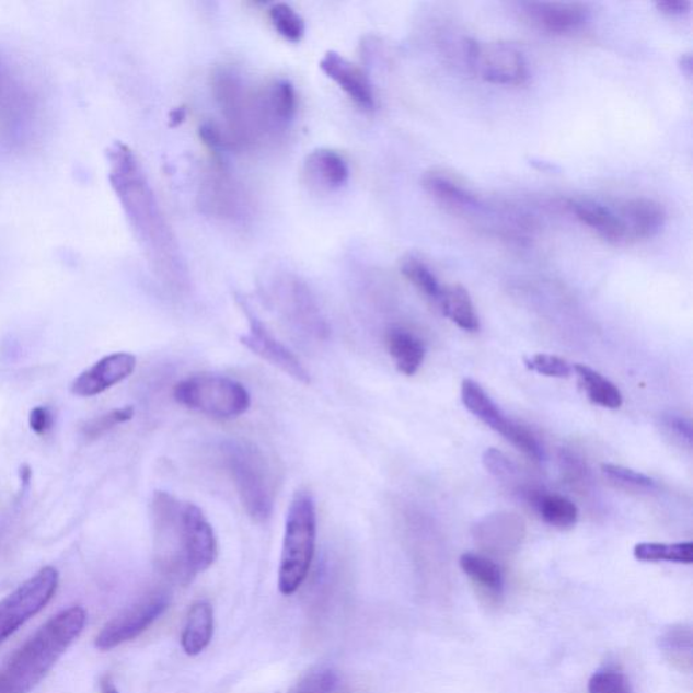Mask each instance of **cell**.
I'll list each match as a JSON object with an SVG mask.
<instances>
[{
  "instance_id": "obj_11",
  "label": "cell",
  "mask_w": 693,
  "mask_h": 693,
  "mask_svg": "<svg viewBox=\"0 0 693 693\" xmlns=\"http://www.w3.org/2000/svg\"><path fill=\"white\" fill-rule=\"evenodd\" d=\"M137 359L129 353H116L102 358L72 382L71 392L79 397L100 396L134 374Z\"/></svg>"
},
{
  "instance_id": "obj_18",
  "label": "cell",
  "mask_w": 693,
  "mask_h": 693,
  "mask_svg": "<svg viewBox=\"0 0 693 693\" xmlns=\"http://www.w3.org/2000/svg\"><path fill=\"white\" fill-rule=\"evenodd\" d=\"M261 103L270 128H282L296 116L297 94L293 84L285 79L274 80L262 91Z\"/></svg>"
},
{
  "instance_id": "obj_42",
  "label": "cell",
  "mask_w": 693,
  "mask_h": 693,
  "mask_svg": "<svg viewBox=\"0 0 693 693\" xmlns=\"http://www.w3.org/2000/svg\"><path fill=\"white\" fill-rule=\"evenodd\" d=\"M20 477H21L22 483H24L25 485L31 483L32 469L28 467L27 465L22 466L20 471Z\"/></svg>"
},
{
  "instance_id": "obj_21",
  "label": "cell",
  "mask_w": 693,
  "mask_h": 693,
  "mask_svg": "<svg viewBox=\"0 0 693 693\" xmlns=\"http://www.w3.org/2000/svg\"><path fill=\"white\" fill-rule=\"evenodd\" d=\"M438 307L451 323L467 332L480 330V320L475 312L472 297L461 285L446 286L438 301Z\"/></svg>"
},
{
  "instance_id": "obj_12",
  "label": "cell",
  "mask_w": 693,
  "mask_h": 693,
  "mask_svg": "<svg viewBox=\"0 0 693 693\" xmlns=\"http://www.w3.org/2000/svg\"><path fill=\"white\" fill-rule=\"evenodd\" d=\"M320 68L326 77L334 80L345 91L355 105L363 111H372L376 107L374 89H372L368 74L347 60L345 56L334 50L326 51L320 61Z\"/></svg>"
},
{
  "instance_id": "obj_38",
  "label": "cell",
  "mask_w": 693,
  "mask_h": 693,
  "mask_svg": "<svg viewBox=\"0 0 693 693\" xmlns=\"http://www.w3.org/2000/svg\"><path fill=\"white\" fill-rule=\"evenodd\" d=\"M661 13L672 16H680L690 13L691 3L686 0H663L656 3Z\"/></svg>"
},
{
  "instance_id": "obj_23",
  "label": "cell",
  "mask_w": 693,
  "mask_h": 693,
  "mask_svg": "<svg viewBox=\"0 0 693 693\" xmlns=\"http://www.w3.org/2000/svg\"><path fill=\"white\" fill-rule=\"evenodd\" d=\"M573 370L576 371L578 383L586 392L587 397L592 401L594 405L601 406L607 409H620L623 404V396L615 385L600 372L588 368L586 365H576Z\"/></svg>"
},
{
  "instance_id": "obj_34",
  "label": "cell",
  "mask_w": 693,
  "mask_h": 693,
  "mask_svg": "<svg viewBox=\"0 0 693 693\" xmlns=\"http://www.w3.org/2000/svg\"><path fill=\"white\" fill-rule=\"evenodd\" d=\"M483 463L486 471L498 480H513L520 473L517 463L497 449H486L483 454Z\"/></svg>"
},
{
  "instance_id": "obj_17",
  "label": "cell",
  "mask_w": 693,
  "mask_h": 693,
  "mask_svg": "<svg viewBox=\"0 0 693 693\" xmlns=\"http://www.w3.org/2000/svg\"><path fill=\"white\" fill-rule=\"evenodd\" d=\"M215 632L213 607L199 600L188 611L182 633V647L187 656H198L209 646Z\"/></svg>"
},
{
  "instance_id": "obj_4",
  "label": "cell",
  "mask_w": 693,
  "mask_h": 693,
  "mask_svg": "<svg viewBox=\"0 0 693 693\" xmlns=\"http://www.w3.org/2000/svg\"><path fill=\"white\" fill-rule=\"evenodd\" d=\"M317 512L311 492L298 490L286 512L282 554L278 570L279 592L294 594L305 582L316 552Z\"/></svg>"
},
{
  "instance_id": "obj_7",
  "label": "cell",
  "mask_w": 693,
  "mask_h": 693,
  "mask_svg": "<svg viewBox=\"0 0 693 693\" xmlns=\"http://www.w3.org/2000/svg\"><path fill=\"white\" fill-rule=\"evenodd\" d=\"M57 587L59 571L45 566L0 601V645L48 605Z\"/></svg>"
},
{
  "instance_id": "obj_13",
  "label": "cell",
  "mask_w": 693,
  "mask_h": 693,
  "mask_svg": "<svg viewBox=\"0 0 693 693\" xmlns=\"http://www.w3.org/2000/svg\"><path fill=\"white\" fill-rule=\"evenodd\" d=\"M524 13L532 24L547 33L568 34L587 24L589 9L584 3L531 2Z\"/></svg>"
},
{
  "instance_id": "obj_39",
  "label": "cell",
  "mask_w": 693,
  "mask_h": 693,
  "mask_svg": "<svg viewBox=\"0 0 693 693\" xmlns=\"http://www.w3.org/2000/svg\"><path fill=\"white\" fill-rule=\"evenodd\" d=\"M185 118H186V111H185V108H183V107L175 108V111L171 112V114H170L171 126L181 125L183 122H185Z\"/></svg>"
},
{
  "instance_id": "obj_41",
  "label": "cell",
  "mask_w": 693,
  "mask_h": 693,
  "mask_svg": "<svg viewBox=\"0 0 693 693\" xmlns=\"http://www.w3.org/2000/svg\"><path fill=\"white\" fill-rule=\"evenodd\" d=\"M101 691L102 693H119L116 685L108 679L102 680Z\"/></svg>"
},
{
  "instance_id": "obj_29",
  "label": "cell",
  "mask_w": 693,
  "mask_h": 693,
  "mask_svg": "<svg viewBox=\"0 0 693 693\" xmlns=\"http://www.w3.org/2000/svg\"><path fill=\"white\" fill-rule=\"evenodd\" d=\"M134 406H124V408L107 412V414L95 417V419L85 423L83 428L84 437L89 439H99L102 435L112 431L113 428L130 421L134 419Z\"/></svg>"
},
{
  "instance_id": "obj_28",
  "label": "cell",
  "mask_w": 693,
  "mask_h": 693,
  "mask_svg": "<svg viewBox=\"0 0 693 693\" xmlns=\"http://www.w3.org/2000/svg\"><path fill=\"white\" fill-rule=\"evenodd\" d=\"M272 24L279 36L288 39L290 43H300L303 36H305V22L301 19V15L286 3H275L268 10Z\"/></svg>"
},
{
  "instance_id": "obj_26",
  "label": "cell",
  "mask_w": 693,
  "mask_h": 693,
  "mask_svg": "<svg viewBox=\"0 0 693 693\" xmlns=\"http://www.w3.org/2000/svg\"><path fill=\"white\" fill-rule=\"evenodd\" d=\"M460 565L474 582L489 589V591L501 592L503 575L495 561L486 558L484 555L465 553L460 559Z\"/></svg>"
},
{
  "instance_id": "obj_27",
  "label": "cell",
  "mask_w": 693,
  "mask_h": 693,
  "mask_svg": "<svg viewBox=\"0 0 693 693\" xmlns=\"http://www.w3.org/2000/svg\"><path fill=\"white\" fill-rule=\"evenodd\" d=\"M401 273H403L404 277L408 279L424 297L438 305L439 298L442 296L443 286L439 284L438 278L435 277L431 268H429L426 263L417 259L415 256L405 257V259L401 262Z\"/></svg>"
},
{
  "instance_id": "obj_16",
  "label": "cell",
  "mask_w": 693,
  "mask_h": 693,
  "mask_svg": "<svg viewBox=\"0 0 693 693\" xmlns=\"http://www.w3.org/2000/svg\"><path fill=\"white\" fill-rule=\"evenodd\" d=\"M461 399L472 415L483 421L485 426L494 429L495 432L500 434L504 439L507 440L513 428L517 427L518 423L508 419L495 401L489 397V394L471 378L462 382Z\"/></svg>"
},
{
  "instance_id": "obj_20",
  "label": "cell",
  "mask_w": 693,
  "mask_h": 693,
  "mask_svg": "<svg viewBox=\"0 0 693 693\" xmlns=\"http://www.w3.org/2000/svg\"><path fill=\"white\" fill-rule=\"evenodd\" d=\"M525 497L548 525L568 530L577 523L578 509L568 497L534 489L527 492Z\"/></svg>"
},
{
  "instance_id": "obj_5",
  "label": "cell",
  "mask_w": 693,
  "mask_h": 693,
  "mask_svg": "<svg viewBox=\"0 0 693 693\" xmlns=\"http://www.w3.org/2000/svg\"><path fill=\"white\" fill-rule=\"evenodd\" d=\"M222 457L244 511L256 523H265L275 503L274 471L265 452L247 440H228Z\"/></svg>"
},
{
  "instance_id": "obj_10",
  "label": "cell",
  "mask_w": 693,
  "mask_h": 693,
  "mask_svg": "<svg viewBox=\"0 0 693 693\" xmlns=\"http://www.w3.org/2000/svg\"><path fill=\"white\" fill-rule=\"evenodd\" d=\"M243 311L247 314L250 331L249 334L240 337V343L257 357L293 378L297 382L311 383V374L298 359L293 351L279 342L267 326L250 311L247 305L242 303Z\"/></svg>"
},
{
  "instance_id": "obj_35",
  "label": "cell",
  "mask_w": 693,
  "mask_h": 693,
  "mask_svg": "<svg viewBox=\"0 0 693 693\" xmlns=\"http://www.w3.org/2000/svg\"><path fill=\"white\" fill-rule=\"evenodd\" d=\"M589 693H632L626 678L615 670H603L592 675L588 685Z\"/></svg>"
},
{
  "instance_id": "obj_22",
  "label": "cell",
  "mask_w": 693,
  "mask_h": 693,
  "mask_svg": "<svg viewBox=\"0 0 693 693\" xmlns=\"http://www.w3.org/2000/svg\"><path fill=\"white\" fill-rule=\"evenodd\" d=\"M309 174L330 188L345 186L349 177V169L345 158L332 149L320 148L309 154L305 163Z\"/></svg>"
},
{
  "instance_id": "obj_24",
  "label": "cell",
  "mask_w": 693,
  "mask_h": 693,
  "mask_svg": "<svg viewBox=\"0 0 693 693\" xmlns=\"http://www.w3.org/2000/svg\"><path fill=\"white\" fill-rule=\"evenodd\" d=\"M423 185L429 194L446 204L458 206V208H474V206H477V198L467 188L443 173L434 171V173L427 174L424 176Z\"/></svg>"
},
{
  "instance_id": "obj_3",
  "label": "cell",
  "mask_w": 693,
  "mask_h": 693,
  "mask_svg": "<svg viewBox=\"0 0 693 693\" xmlns=\"http://www.w3.org/2000/svg\"><path fill=\"white\" fill-rule=\"evenodd\" d=\"M88 621L84 609L70 607L51 617L0 670V693H28L55 667Z\"/></svg>"
},
{
  "instance_id": "obj_14",
  "label": "cell",
  "mask_w": 693,
  "mask_h": 693,
  "mask_svg": "<svg viewBox=\"0 0 693 693\" xmlns=\"http://www.w3.org/2000/svg\"><path fill=\"white\" fill-rule=\"evenodd\" d=\"M569 208L584 226L591 228L607 242L628 243L626 227H624L620 210L593 199H573Z\"/></svg>"
},
{
  "instance_id": "obj_1",
  "label": "cell",
  "mask_w": 693,
  "mask_h": 693,
  "mask_svg": "<svg viewBox=\"0 0 693 693\" xmlns=\"http://www.w3.org/2000/svg\"><path fill=\"white\" fill-rule=\"evenodd\" d=\"M151 515L158 565L171 580L187 586L216 563L219 543L213 525L197 504L158 490Z\"/></svg>"
},
{
  "instance_id": "obj_36",
  "label": "cell",
  "mask_w": 693,
  "mask_h": 693,
  "mask_svg": "<svg viewBox=\"0 0 693 693\" xmlns=\"http://www.w3.org/2000/svg\"><path fill=\"white\" fill-rule=\"evenodd\" d=\"M28 426L37 435L48 434L54 426V415L47 406H36L28 415Z\"/></svg>"
},
{
  "instance_id": "obj_15",
  "label": "cell",
  "mask_w": 693,
  "mask_h": 693,
  "mask_svg": "<svg viewBox=\"0 0 693 693\" xmlns=\"http://www.w3.org/2000/svg\"><path fill=\"white\" fill-rule=\"evenodd\" d=\"M617 210L626 227L628 243L656 236L666 226L667 211L655 199H628Z\"/></svg>"
},
{
  "instance_id": "obj_33",
  "label": "cell",
  "mask_w": 693,
  "mask_h": 693,
  "mask_svg": "<svg viewBox=\"0 0 693 693\" xmlns=\"http://www.w3.org/2000/svg\"><path fill=\"white\" fill-rule=\"evenodd\" d=\"M662 431L666 432L669 439H672L674 443L691 449L692 447V423L686 417L675 414V412H668L661 416Z\"/></svg>"
},
{
  "instance_id": "obj_37",
  "label": "cell",
  "mask_w": 693,
  "mask_h": 693,
  "mask_svg": "<svg viewBox=\"0 0 693 693\" xmlns=\"http://www.w3.org/2000/svg\"><path fill=\"white\" fill-rule=\"evenodd\" d=\"M199 136L203 137L205 145L210 148L220 149L226 146L221 130L213 124H205L203 128L199 129Z\"/></svg>"
},
{
  "instance_id": "obj_25",
  "label": "cell",
  "mask_w": 693,
  "mask_h": 693,
  "mask_svg": "<svg viewBox=\"0 0 693 693\" xmlns=\"http://www.w3.org/2000/svg\"><path fill=\"white\" fill-rule=\"evenodd\" d=\"M634 557L644 563H678L691 565L693 563V543L681 542L667 545V543H639L634 548Z\"/></svg>"
},
{
  "instance_id": "obj_40",
  "label": "cell",
  "mask_w": 693,
  "mask_h": 693,
  "mask_svg": "<svg viewBox=\"0 0 693 693\" xmlns=\"http://www.w3.org/2000/svg\"><path fill=\"white\" fill-rule=\"evenodd\" d=\"M680 65H681V68H683V72L686 74V77H691L692 57L690 54L681 56Z\"/></svg>"
},
{
  "instance_id": "obj_30",
  "label": "cell",
  "mask_w": 693,
  "mask_h": 693,
  "mask_svg": "<svg viewBox=\"0 0 693 693\" xmlns=\"http://www.w3.org/2000/svg\"><path fill=\"white\" fill-rule=\"evenodd\" d=\"M601 472L612 483L626 486L630 489H643L649 490L655 488V480L644 473L635 472L633 469H627L621 465H614V463H604L601 466Z\"/></svg>"
},
{
  "instance_id": "obj_32",
  "label": "cell",
  "mask_w": 693,
  "mask_h": 693,
  "mask_svg": "<svg viewBox=\"0 0 693 693\" xmlns=\"http://www.w3.org/2000/svg\"><path fill=\"white\" fill-rule=\"evenodd\" d=\"M525 368L538 374L552 378H569L573 368L568 360L550 354H535L524 358Z\"/></svg>"
},
{
  "instance_id": "obj_8",
  "label": "cell",
  "mask_w": 693,
  "mask_h": 693,
  "mask_svg": "<svg viewBox=\"0 0 693 693\" xmlns=\"http://www.w3.org/2000/svg\"><path fill=\"white\" fill-rule=\"evenodd\" d=\"M467 60L472 71L492 84L521 85L529 79L523 55L509 44L471 42Z\"/></svg>"
},
{
  "instance_id": "obj_31",
  "label": "cell",
  "mask_w": 693,
  "mask_h": 693,
  "mask_svg": "<svg viewBox=\"0 0 693 693\" xmlns=\"http://www.w3.org/2000/svg\"><path fill=\"white\" fill-rule=\"evenodd\" d=\"M340 679L334 670L320 669L305 675L290 693H337Z\"/></svg>"
},
{
  "instance_id": "obj_19",
  "label": "cell",
  "mask_w": 693,
  "mask_h": 693,
  "mask_svg": "<svg viewBox=\"0 0 693 693\" xmlns=\"http://www.w3.org/2000/svg\"><path fill=\"white\" fill-rule=\"evenodd\" d=\"M386 346L401 374L412 377L420 370L426 358V347L412 332L404 328L389 330Z\"/></svg>"
},
{
  "instance_id": "obj_9",
  "label": "cell",
  "mask_w": 693,
  "mask_h": 693,
  "mask_svg": "<svg viewBox=\"0 0 693 693\" xmlns=\"http://www.w3.org/2000/svg\"><path fill=\"white\" fill-rule=\"evenodd\" d=\"M168 609V594L154 592L146 596L108 622L96 637L95 646L105 651L134 640L151 627Z\"/></svg>"
},
{
  "instance_id": "obj_6",
  "label": "cell",
  "mask_w": 693,
  "mask_h": 693,
  "mask_svg": "<svg viewBox=\"0 0 693 693\" xmlns=\"http://www.w3.org/2000/svg\"><path fill=\"white\" fill-rule=\"evenodd\" d=\"M174 399L185 408L217 420L238 419L251 406L247 388L219 374H197L177 382Z\"/></svg>"
},
{
  "instance_id": "obj_2",
  "label": "cell",
  "mask_w": 693,
  "mask_h": 693,
  "mask_svg": "<svg viewBox=\"0 0 693 693\" xmlns=\"http://www.w3.org/2000/svg\"><path fill=\"white\" fill-rule=\"evenodd\" d=\"M107 160L113 190L149 262L170 282L180 284V254L139 158L124 142H114Z\"/></svg>"
}]
</instances>
